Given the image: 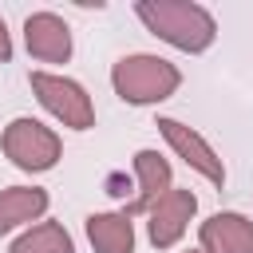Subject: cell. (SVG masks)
<instances>
[{"instance_id": "6da1fadb", "label": "cell", "mask_w": 253, "mask_h": 253, "mask_svg": "<svg viewBox=\"0 0 253 253\" xmlns=\"http://www.w3.org/2000/svg\"><path fill=\"white\" fill-rule=\"evenodd\" d=\"M134 16H138L158 40H166L170 47L190 51V55L206 51V47L217 40L213 16H210L202 4H194V0H138V4H134Z\"/></svg>"}, {"instance_id": "7a4b0ae2", "label": "cell", "mask_w": 253, "mask_h": 253, "mask_svg": "<svg viewBox=\"0 0 253 253\" xmlns=\"http://www.w3.org/2000/svg\"><path fill=\"white\" fill-rule=\"evenodd\" d=\"M111 87L130 107H154V103L170 99L182 87V71L162 55L134 51V55H123L111 67Z\"/></svg>"}, {"instance_id": "3957f363", "label": "cell", "mask_w": 253, "mask_h": 253, "mask_svg": "<svg viewBox=\"0 0 253 253\" xmlns=\"http://www.w3.org/2000/svg\"><path fill=\"white\" fill-rule=\"evenodd\" d=\"M0 146H4V154L12 158V166H20V170H28V174L51 170V166L59 162V154H63L59 134H55L51 126H43L40 119H28V115H20V119H12V123L4 126Z\"/></svg>"}, {"instance_id": "277c9868", "label": "cell", "mask_w": 253, "mask_h": 253, "mask_svg": "<svg viewBox=\"0 0 253 253\" xmlns=\"http://www.w3.org/2000/svg\"><path fill=\"white\" fill-rule=\"evenodd\" d=\"M32 91H36L40 107L55 123H63L67 130H91L95 126V103L83 91V83L55 75V71H32Z\"/></svg>"}, {"instance_id": "5b68a950", "label": "cell", "mask_w": 253, "mask_h": 253, "mask_svg": "<svg viewBox=\"0 0 253 253\" xmlns=\"http://www.w3.org/2000/svg\"><path fill=\"white\" fill-rule=\"evenodd\" d=\"M158 130H162V138L170 142V150L190 166V170H198L206 182H213V186H225V162L217 158V150L194 130V126H186V123H178V119H158Z\"/></svg>"}, {"instance_id": "8992f818", "label": "cell", "mask_w": 253, "mask_h": 253, "mask_svg": "<svg viewBox=\"0 0 253 253\" xmlns=\"http://www.w3.org/2000/svg\"><path fill=\"white\" fill-rule=\"evenodd\" d=\"M194 213H198V198H194V190H178V186H174V190H170L162 202H154L150 213H146V237H150V245H154V249H170V245H178L182 233L190 229Z\"/></svg>"}, {"instance_id": "52a82bcc", "label": "cell", "mask_w": 253, "mask_h": 253, "mask_svg": "<svg viewBox=\"0 0 253 253\" xmlns=\"http://www.w3.org/2000/svg\"><path fill=\"white\" fill-rule=\"evenodd\" d=\"M134 186H138V194L126 202V210H123L126 217H134V213H150V206L162 202V198L174 190L170 162H166L158 150H150V146L134 150Z\"/></svg>"}, {"instance_id": "ba28073f", "label": "cell", "mask_w": 253, "mask_h": 253, "mask_svg": "<svg viewBox=\"0 0 253 253\" xmlns=\"http://www.w3.org/2000/svg\"><path fill=\"white\" fill-rule=\"evenodd\" d=\"M24 43L40 63H67L71 59V28L55 12H32L24 20Z\"/></svg>"}, {"instance_id": "9c48e42d", "label": "cell", "mask_w": 253, "mask_h": 253, "mask_svg": "<svg viewBox=\"0 0 253 253\" xmlns=\"http://www.w3.org/2000/svg\"><path fill=\"white\" fill-rule=\"evenodd\" d=\"M206 253H253V221L237 210H221L198 225Z\"/></svg>"}, {"instance_id": "30bf717a", "label": "cell", "mask_w": 253, "mask_h": 253, "mask_svg": "<svg viewBox=\"0 0 253 253\" xmlns=\"http://www.w3.org/2000/svg\"><path fill=\"white\" fill-rule=\"evenodd\" d=\"M51 198L40 186H8L0 190V233H12L28 221H40L47 213Z\"/></svg>"}, {"instance_id": "8fae6325", "label": "cell", "mask_w": 253, "mask_h": 253, "mask_svg": "<svg viewBox=\"0 0 253 253\" xmlns=\"http://www.w3.org/2000/svg\"><path fill=\"white\" fill-rule=\"evenodd\" d=\"M87 241L95 253H134V221L123 210L91 213L87 217Z\"/></svg>"}, {"instance_id": "7c38bea8", "label": "cell", "mask_w": 253, "mask_h": 253, "mask_svg": "<svg viewBox=\"0 0 253 253\" xmlns=\"http://www.w3.org/2000/svg\"><path fill=\"white\" fill-rule=\"evenodd\" d=\"M8 253H75V241L59 221H40V225L24 229Z\"/></svg>"}, {"instance_id": "4fadbf2b", "label": "cell", "mask_w": 253, "mask_h": 253, "mask_svg": "<svg viewBox=\"0 0 253 253\" xmlns=\"http://www.w3.org/2000/svg\"><path fill=\"white\" fill-rule=\"evenodd\" d=\"M12 59V36H8V24L0 20V63Z\"/></svg>"}, {"instance_id": "5bb4252c", "label": "cell", "mask_w": 253, "mask_h": 253, "mask_svg": "<svg viewBox=\"0 0 253 253\" xmlns=\"http://www.w3.org/2000/svg\"><path fill=\"white\" fill-rule=\"evenodd\" d=\"M186 253H206V249H186Z\"/></svg>"}]
</instances>
